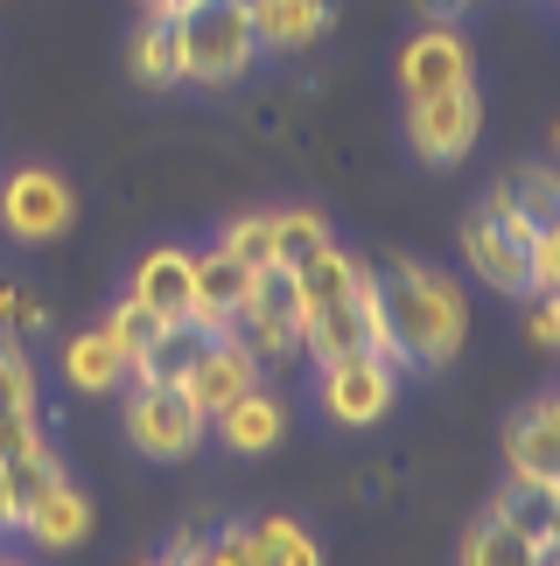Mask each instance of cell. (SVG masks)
<instances>
[{"mask_svg": "<svg viewBox=\"0 0 560 566\" xmlns=\"http://www.w3.org/2000/svg\"><path fill=\"white\" fill-rule=\"evenodd\" d=\"M189 294H197V252H147L141 273H134V301L141 308H155L162 322H189Z\"/></svg>", "mask_w": 560, "mask_h": 566, "instance_id": "obj_12", "label": "cell"}, {"mask_svg": "<svg viewBox=\"0 0 560 566\" xmlns=\"http://www.w3.org/2000/svg\"><path fill=\"white\" fill-rule=\"evenodd\" d=\"M141 8H176V0H141Z\"/></svg>", "mask_w": 560, "mask_h": 566, "instance_id": "obj_39", "label": "cell"}, {"mask_svg": "<svg viewBox=\"0 0 560 566\" xmlns=\"http://www.w3.org/2000/svg\"><path fill=\"white\" fill-rule=\"evenodd\" d=\"M378 280V308H385V329H393L400 357L421 364V371H442L448 357L463 350V329H469V308H463V287L448 273H427L414 259H393Z\"/></svg>", "mask_w": 560, "mask_h": 566, "instance_id": "obj_1", "label": "cell"}, {"mask_svg": "<svg viewBox=\"0 0 560 566\" xmlns=\"http://www.w3.org/2000/svg\"><path fill=\"white\" fill-rule=\"evenodd\" d=\"M463 252H469V266H477L490 287H505V294H532V231L498 203V196H490L484 210H469V224H463Z\"/></svg>", "mask_w": 560, "mask_h": 566, "instance_id": "obj_4", "label": "cell"}, {"mask_svg": "<svg viewBox=\"0 0 560 566\" xmlns=\"http://www.w3.org/2000/svg\"><path fill=\"white\" fill-rule=\"evenodd\" d=\"M490 196H498V203L519 217L532 238L560 224V168H547V161H519V168H505V182L490 189Z\"/></svg>", "mask_w": 560, "mask_h": 566, "instance_id": "obj_15", "label": "cell"}, {"mask_svg": "<svg viewBox=\"0 0 560 566\" xmlns=\"http://www.w3.org/2000/svg\"><path fill=\"white\" fill-rule=\"evenodd\" d=\"M210 343H218V329H204V322H168V329L147 343V350L126 364V371H134L141 385H183V378L204 364Z\"/></svg>", "mask_w": 560, "mask_h": 566, "instance_id": "obj_13", "label": "cell"}, {"mask_svg": "<svg viewBox=\"0 0 560 566\" xmlns=\"http://www.w3.org/2000/svg\"><path fill=\"white\" fill-rule=\"evenodd\" d=\"M526 329H532V343H540V350H560V294H532Z\"/></svg>", "mask_w": 560, "mask_h": 566, "instance_id": "obj_33", "label": "cell"}, {"mask_svg": "<svg viewBox=\"0 0 560 566\" xmlns=\"http://www.w3.org/2000/svg\"><path fill=\"white\" fill-rule=\"evenodd\" d=\"M301 350H315V364L330 371V364H343V357H385L400 371V343H393V329H385V308H378V280L357 266V280L343 294H330V301H315L309 315H301Z\"/></svg>", "mask_w": 560, "mask_h": 566, "instance_id": "obj_2", "label": "cell"}, {"mask_svg": "<svg viewBox=\"0 0 560 566\" xmlns=\"http://www.w3.org/2000/svg\"><path fill=\"white\" fill-rule=\"evenodd\" d=\"M218 433H225V441L239 448V454H267V448L280 441V433H288V406H280L273 391L252 385L246 399H231V406L218 412Z\"/></svg>", "mask_w": 560, "mask_h": 566, "instance_id": "obj_18", "label": "cell"}, {"mask_svg": "<svg viewBox=\"0 0 560 566\" xmlns=\"http://www.w3.org/2000/svg\"><path fill=\"white\" fill-rule=\"evenodd\" d=\"M400 84H406V98H435V92L469 84V42L448 29V21H427L400 56Z\"/></svg>", "mask_w": 560, "mask_h": 566, "instance_id": "obj_9", "label": "cell"}, {"mask_svg": "<svg viewBox=\"0 0 560 566\" xmlns=\"http://www.w3.org/2000/svg\"><path fill=\"white\" fill-rule=\"evenodd\" d=\"M414 8H421L427 21H456V14L469 8V0H414Z\"/></svg>", "mask_w": 560, "mask_h": 566, "instance_id": "obj_35", "label": "cell"}, {"mask_svg": "<svg viewBox=\"0 0 560 566\" xmlns=\"http://www.w3.org/2000/svg\"><path fill=\"white\" fill-rule=\"evenodd\" d=\"M540 566H560V546H553V553H540Z\"/></svg>", "mask_w": 560, "mask_h": 566, "instance_id": "obj_38", "label": "cell"}, {"mask_svg": "<svg viewBox=\"0 0 560 566\" xmlns=\"http://www.w3.org/2000/svg\"><path fill=\"white\" fill-rule=\"evenodd\" d=\"M484 134V105H477V84H456V92H435V98H414L406 113V140H414L421 161L435 168H456Z\"/></svg>", "mask_w": 560, "mask_h": 566, "instance_id": "obj_5", "label": "cell"}, {"mask_svg": "<svg viewBox=\"0 0 560 566\" xmlns=\"http://www.w3.org/2000/svg\"><path fill=\"white\" fill-rule=\"evenodd\" d=\"M490 517H505V525L519 532V538H532L540 553L560 546V490H540V483H519V475H511V490L498 496V511H490Z\"/></svg>", "mask_w": 560, "mask_h": 566, "instance_id": "obj_20", "label": "cell"}, {"mask_svg": "<svg viewBox=\"0 0 560 566\" xmlns=\"http://www.w3.org/2000/svg\"><path fill=\"white\" fill-rule=\"evenodd\" d=\"M301 273L294 266H260L252 273V294H246V322H260V329H288V336H301Z\"/></svg>", "mask_w": 560, "mask_h": 566, "instance_id": "obj_21", "label": "cell"}, {"mask_svg": "<svg viewBox=\"0 0 560 566\" xmlns=\"http://www.w3.org/2000/svg\"><path fill=\"white\" fill-rule=\"evenodd\" d=\"M0 566H8V559H0Z\"/></svg>", "mask_w": 560, "mask_h": 566, "instance_id": "obj_42", "label": "cell"}, {"mask_svg": "<svg viewBox=\"0 0 560 566\" xmlns=\"http://www.w3.org/2000/svg\"><path fill=\"white\" fill-rule=\"evenodd\" d=\"M260 553H267V566H322V553H315V538L294 525V517H267L260 532Z\"/></svg>", "mask_w": 560, "mask_h": 566, "instance_id": "obj_27", "label": "cell"}, {"mask_svg": "<svg viewBox=\"0 0 560 566\" xmlns=\"http://www.w3.org/2000/svg\"><path fill=\"white\" fill-rule=\"evenodd\" d=\"M126 433H134L141 454H155V462H183V454L204 441V412L183 385H141L134 399H126Z\"/></svg>", "mask_w": 560, "mask_h": 566, "instance_id": "obj_6", "label": "cell"}, {"mask_svg": "<svg viewBox=\"0 0 560 566\" xmlns=\"http://www.w3.org/2000/svg\"><path fill=\"white\" fill-rule=\"evenodd\" d=\"M147 566H155V559H147Z\"/></svg>", "mask_w": 560, "mask_h": 566, "instance_id": "obj_41", "label": "cell"}, {"mask_svg": "<svg viewBox=\"0 0 560 566\" xmlns=\"http://www.w3.org/2000/svg\"><path fill=\"white\" fill-rule=\"evenodd\" d=\"M540 412H547V420H553V427H560V399H547V406H540Z\"/></svg>", "mask_w": 560, "mask_h": 566, "instance_id": "obj_37", "label": "cell"}, {"mask_svg": "<svg viewBox=\"0 0 560 566\" xmlns=\"http://www.w3.org/2000/svg\"><path fill=\"white\" fill-rule=\"evenodd\" d=\"M63 483V469H56V454H50V441H35V448H21V454H8V511H14V525L29 517L42 496H50Z\"/></svg>", "mask_w": 560, "mask_h": 566, "instance_id": "obj_23", "label": "cell"}, {"mask_svg": "<svg viewBox=\"0 0 560 566\" xmlns=\"http://www.w3.org/2000/svg\"><path fill=\"white\" fill-rule=\"evenodd\" d=\"M463 566H540V546L519 538L505 517H484V525L463 538Z\"/></svg>", "mask_w": 560, "mask_h": 566, "instance_id": "obj_25", "label": "cell"}, {"mask_svg": "<svg viewBox=\"0 0 560 566\" xmlns=\"http://www.w3.org/2000/svg\"><path fill=\"white\" fill-rule=\"evenodd\" d=\"M246 294H252V266H239L231 252H210L197 259V294H189V322H204V329H231V322L246 315Z\"/></svg>", "mask_w": 560, "mask_h": 566, "instance_id": "obj_10", "label": "cell"}, {"mask_svg": "<svg viewBox=\"0 0 560 566\" xmlns=\"http://www.w3.org/2000/svg\"><path fill=\"white\" fill-rule=\"evenodd\" d=\"M14 412H35V378L14 343H0V420H14Z\"/></svg>", "mask_w": 560, "mask_h": 566, "instance_id": "obj_30", "label": "cell"}, {"mask_svg": "<svg viewBox=\"0 0 560 566\" xmlns=\"http://www.w3.org/2000/svg\"><path fill=\"white\" fill-rule=\"evenodd\" d=\"M63 378H71L77 391H113L126 378V357H120V343L105 336V329H84L71 336V350H63Z\"/></svg>", "mask_w": 560, "mask_h": 566, "instance_id": "obj_22", "label": "cell"}, {"mask_svg": "<svg viewBox=\"0 0 560 566\" xmlns=\"http://www.w3.org/2000/svg\"><path fill=\"white\" fill-rule=\"evenodd\" d=\"M231 343H239V350L252 357V371H288V364H294V350H301V336H288V329H260V322H246L239 315V329H225Z\"/></svg>", "mask_w": 560, "mask_h": 566, "instance_id": "obj_26", "label": "cell"}, {"mask_svg": "<svg viewBox=\"0 0 560 566\" xmlns=\"http://www.w3.org/2000/svg\"><path fill=\"white\" fill-rule=\"evenodd\" d=\"M260 50H301L330 29V0H246Z\"/></svg>", "mask_w": 560, "mask_h": 566, "instance_id": "obj_16", "label": "cell"}, {"mask_svg": "<svg viewBox=\"0 0 560 566\" xmlns=\"http://www.w3.org/2000/svg\"><path fill=\"white\" fill-rule=\"evenodd\" d=\"M14 525V511H8V462H0V532Z\"/></svg>", "mask_w": 560, "mask_h": 566, "instance_id": "obj_36", "label": "cell"}, {"mask_svg": "<svg viewBox=\"0 0 560 566\" xmlns=\"http://www.w3.org/2000/svg\"><path fill=\"white\" fill-rule=\"evenodd\" d=\"M21 532L35 538V546H50V553H63V546H84V538H92V504H84V496L71 490V483H56L50 496H42V504L21 517Z\"/></svg>", "mask_w": 560, "mask_h": 566, "instance_id": "obj_19", "label": "cell"}, {"mask_svg": "<svg viewBox=\"0 0 560 566\" xmlns=\"http://www.w3.org/2000/svg\"><path fill=\"white\" fill-rule=\"evenodd\" d=\"M134 77L168 92L183 84V29H176V8H147L141 35H134Z\"/></svg>", "mask_w": 560, "mask_h": 566, "instance_id": "obj_17", "label": "cell"}, {"mask_svg": "<svg viewBox=\"0 0 560 566\" xmlns=\"http://www.w3.org/2000/svg\"><path fill=\"white\" fill-rule=\"evenodd\" d=\"M8 322H14V329H35L42 308H35V301H21L14 287H0V329H8Z\"/></svg>", "mask_w": 560, "mask_h": 566, "instance_id": "obj_34", "label": "cell"}, {"mask_svg": "<svg viewBox=\"0 0 560 566\" xmlns=\"http://www.w3.org/2000/svg\"><path fill=\"white\" fill-rule=\"evenodd\" d=\"M176 29H183V77L197 84L246 77L252 50H260L246 0H176Z\"/></svg>", "mask_w": 560, "mask_h": 566, "instance_id": "obj_3", "label": "cell"}, {"mask_svg": "<svg viewBox=\"0 0 560 566\" xmlns=\"http://www.w3.org/2000/svg\"><path fill=\"white\" fill-rule=\"evenodd\" d=\"M505 462L519 483H540V490H560V427L547 420L540 406L519 412V420L505 427Z\"/></svg>", "mask_w": 560, "mask_h": 566, "instance_id": "obj_14", "label": "cell"}, {"mask_svg": "<svg viewBox=\"0 0 560 566\" xmlns=\"http://www.w3.org/2000/svg\"><path fill=\"white\" fill-rule=\"evenodd\" d=\"M218 252H231L239 259V266H273V217H239V224H231L225 238H218Z\"/></svg>", "mask_w": 560, "mask_h": 566, "instance_id": "obj_29", "label": "cell"}, {"mask_svg": "<svg viewBox=\"0 0 560 566\" xmlns=\"http://www.w3.org/2000/svg\"><path fill=\"white\" fill-rule=\"evenodd\" d=\"M197 566H267V553H260L252 532H225V538H210V546L197 553Z\"/></svg>", "mask_w": 560, "mask_h": 566, "instance_id": "obj_31", "label": "cell"}, {"mask_svg": "<svg viewBox=\"0 0 560 566\" xmlns=\"http://www.w3.org/2000/svg\"><path fill=\"white\" fill-rule=\"evenodd\" d=\"M322 252H336V238H330V224H322L315 210H288V217H273V259L280 266H315Z\"/></svg>", "mask_w": 560, "mask_h": 566, "instance_id": "obj_24", "label": "cell"}, {"mask_svg": "<svg viewBox=\"0 0 560 566\" xmlns=\"http://www.w3.org/2000/svg\"><path fill=\"white\" fill-rule=\"evenodd\" d=\"M71 210H77L71 182H63L56 168H21V176H8V189H0V224L14 238H29V245L71 231Z\"/></svg>", "mask_w": 560, "mask_h": 566, "instance_id": "obj_7", "label": "cell"}, {"mask_svg": "<svg viewBox=\"0 0 560 566\" xmlns=\"http://www.w3.org/2000/svg\"><path fill=\"white\" fill-rule=\"evenodd\" d=\"M553 147H560V126H553Z\"/></svg>", "mask_w": 560, "mask_h": 566, "instance_id": "obj_40", "label": "cell"}, {"mask_svg": "<svg viewBox=\"0 0 560 566\" xmlns=\"http://www.w3.org/2000/svg\"><path fill=\"white\" fill-rule=\"evenodd\" d=\"M532 294H560V224L532 238Z\"/></svg>", "mask_w": 560, "mask_h": 566, "instance_id": "obj_32", "label": "cell"}, {"mask_svg": "<svg viewBox=\"0 0 560 566\" xmlns=\"http://www.w3.org/2000/svg\"><path fill=\"white\" fill-rule=\"evenodd\" d=\"M162 329H168V322H162L155 308H141V301H134V294H126V301H120V308H113V322H105V336H113V343H120V357H126V364H134V357H141V350H147V343H155Z\"/></svg>", "mask_w": 560, "mask_h": 566, "instance_id": "obj_28", "label": "cell"}, {"mask_svg": "<svg viewBox=\"0 0 560 566\" xmlns=\"http://www.w3.org/2000/svg\"><path fill=\"white\" fill-rule=\"evenodd\" d=\"M252 385H260V371H252V357H246L231 336H218V343H210V350H204V364L183 378V391L197 399V412H204V420H218V412H225L231 399H246Z\"/></svg>", "mask_w": 560, "mask_h": 566, "instance_id": "obj_11", "label": "cell"}, {"mask_svg": "<svg viewBox=\"0 0 560 566\" xmlns=\"http://www.w3.org/2000/svg\"><path fill=\"white\" fill-rule=\"evenodd\" d=\"M322 406L343 427H378L393 412V364L385 357H343L322 371Z\"/></svg>", "mask_w": 560, "mask_h": 566, "instance_id": "obj_8", "label": "cell"}]
</instances>
